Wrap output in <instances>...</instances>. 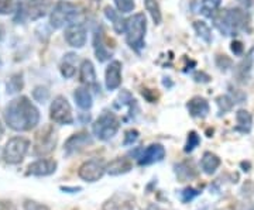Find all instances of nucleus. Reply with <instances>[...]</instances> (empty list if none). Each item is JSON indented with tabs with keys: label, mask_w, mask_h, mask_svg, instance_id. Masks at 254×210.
I'll list each match as a JSON object with an SVG mask.
<instances>
[{
	"label": "nucleus",
	"mask_w": 254,
	"mask_h": 210,
	"mask_svg": "<svg viewBox=\"0 0 254 210\" xmlns=\"http://www.w3.org/2000/svg\"><path fill=\"white\" fill-rule=\"evenodd\" d=\"M4 120L14 131H30L40 121V111L26 96L10 102L4 109Z\"/></svg>",
	"instance_id": "nucleus-1"
},
{
	"label": "nucleus",
	"mask_w": 254,
	"mask_h": 210,
	"mask_svg": "<svg viewBox=\"0 0 254 210\" xmlns=\"http://www.w3.org/2000/svg\"><path fill=\"white\" fill-rule=\"evenodd\" d=\"M213 24L223 36H236L246 28L247 14L242 9H225L213 13Z\"/></svg>",
	"instance_id": "nucleus-2"
},
{
	"label": "nucleus",
	"mask_w": 254,
	"mask_h": 210,
	"mask_svg": "<svg viewBox=\"0 0 254 210\" xmlns=\"http://www.w3.org/2000/svg\"><path fill=\"white\" fill-rule=\"evenodd\" d=\"M145 30H147V20L144 13H137L134 16L126 20V41L134 51L140 52L144 47Z\"/></svg>",
	"instance_id": "nucleus-3"
},
{
	"label": "nucleus",
	"mask_w": 254,
	"mask_h": 210,
	"mask_svg": "<svg viewBox=\"0 0 254 210\" xmlns=\"http://www.w3.org/2000/svg\"><path fill=\"white\" fill-rule=\"evenodd\" d=\"M120 127V121L112 111H103L92 126L95 137L102 141H108L116 136Z\"/></svg>",
	"instance_id": "nucleus-4"
},
{
	"label": "nucleus",
	"mask_w": 254,
	"mask_h": 210,
	"mask_svg": "<svg viewBox=\"0 0 254 210\" xmlns=\"http://www.w3.org/2000/svg\"><path fill=\"white\" fill-rule=\"evenodd\" d=\"M79 16L78 7L69 1H58L51 11L50 24L53 28H61L65 24H72Z\"/></svg>",
	"instance_id": "nucleus-5"
},
{
	"label": "nucleus",
	"mask_w": 254,
	"mask_h": 210,
	"mask_svg": "<svg viewBox=\"0 0 254 210\" xmlns=\"http://www.w3.org/2000/svg\"><path fill=\"white\" fill-rule=\"evenodd\" d=\"M30 141L24 137H13L6 143L3 150V159L7 164H20L27 154Z\"/></svg>",
	"instance_id": "nucleus-6"
},
{
	"label": "nucleus",
	"mask_w": 254,
	"mask_h": 210,
	"mask_svg": "<svg viewBox=\"0 0 254 210\" xmlns=\"http://www.w3.org/2000/svg\"><path fill=\"white\" fill-rule=\"evenodd\" d=\"M50 116L58 124H72L73 116L71 105L64 96H57L50 107Z\"/></svg>",
	"instance_id": "nucleus-7"
},
{
	"label": "nucleus",
	"mask_w": 254,
	"mask_h": 210,
	"mask_svg": "<svg viewBox=\"0 0 254 210\" xmlns=\"http://www.w3.org/2000/svg\"><path fill=\"white\" fill-rule=\"evenodd\" d=\"M48 9H50V0H21L18 1L17 11L24 13L31 20H37L44 17Z\"/></svg>",
	"instance_id": "nucleus-8"
},
{
	"label": "nucleus",
	"mask_w": 254,
	"mask_h": 210,
	"mask_svg": "<svg viewBox=\"0 0 254 210\" xmlns=\"http://www.w3.org/2000/svg\"><path fill=\"white\" fill-rule=\"evenodd\" d=\"M65 41L73 48H82L86 44V27L82 23H72L64 31Z\"/></svg>",
	"instance_id": "nucleus-9"
},
{
	"label": "nucleus",
	"mask_w": 254,
	"mask_h": 210,
	"mask_svg": "<svg viewBox=\"0 0 254 210\" xmlns=\"http://www.w3.org/2000/svg\"><path fill=\"white\" fill-rule=\"evenodd\" d=\"M105 171H106L105 165L102 164L100 161L91 159V161H88V162H85V164L82 165L78 174L81 176V179L86 181V182H96V181H99L100 178L103 176Z\"/></svg>",
	"instance_id": "nucleus-10"
},
{
	"label": "nucleus",
	"mask_w": 254,
	"mask_h": 210,
	"mask_svg": "<svg viewBox=\"0 0 254 210\" xmlns=\"http://www.w3.org/2000/svg\"><path fill=\"white\" fill-rule=\"evenodd\" d=\"M55 144H57L55 131L51 127H48L46 131H41L37 136L36 154L37 156H46V154L51 153L54 150Z\"/></svg>",
	"instance_id": "nucleus-11"
},
{
	"label": "nucleus",
	"mask_w": 254,
	"mask_h": 210,
	"mask_svg": "<svg viewBox=\"0 0 254 210\" xmlns=\"http://www.w3.org/2000/svg\"><path fill=\"white\" fill-rule=\"evenodd\" d=\"M141 154L137 156L138 158V164L140 165H150L154 162H160L163 161L165 157V148L161 144H151L147 148H141L140 151Z\"/></svg>",
	"instance_id": "nucleus-12"
},
{
	"label": "nucleus",
	"mask_w": 254,
	"mask_h": 210,
	"mask_svg": "<svg viewBox=\"0 0 254 210\" xmlns=\"http://www.w3.org/2000/svg\"><path fill=\"white\" fill-rule=\"evenodd\" d=\"M92 144V137L88 133H78V134H73L71 137L66 140L65 143V154L66 156H72L75 153L83 150L85 147L91 146Z\"/></svg>",
	"instance_id": "nucleus-13"
},
{
	"label": "nucleus",
	"mask_w": 254,
	"mask_h": 210,
	"mask_svg": "<svg viewBox=\"0 0 254 210\" xmlns=\"http://www.w3.org/2000/svg\"><path fill=\"white\" fill-rule=\"evenodd\" d=\"M57 171V162L54 159H38L28 166L27 175L33 176H48Z\"/></svg>",
	"instance_id": "nucleus-14"
},
{
	"label": "nucleus",
	"mask_w": 254,
	"mask_h": 210,
	"mask_svg": "<svg viewBox=\"0 0 254 210\" xmlns=\"http://www.w3.org/2000/svg\"><path fill=\"white\" fill-rule=\"evenodd\" d=\"M106 88L109 91L118 89L122 83V64L119 61H112L106 68Z\"/></svg>",
	"instance_id": "nucleus-15"
},
{
	"label": "nucleus",
	"mask_w": 254,
	"mask_h": 210,
	"mask_svg": "<svg viewBox=\"0 0 254 210\" xmlns=\"http://www.w3.org/2000/svg\"><path fill=\"white\" fill-rule=\"evenodd\" d=\"M93 48H95V55H96V58H98L99 62H105V61L110 59L112 51H110L108 47L105 46V36H103L102 28H98L95 31V36H93Z\"/></svg>",
	"instance_id": "nucleus-16"
},
{
	"label": "nucleus",
	"mask_w": 254,
	"mask_h": 210,
	"mask_svg": "<svg viewBox=\"0 0 254 210\" xmlns=\"http://www.w3.org/2000/svg\"><path fill=\"white\" fill-rule=\"evenodd\" d=\"M187 109L190 111V114L192 117H199V119H203L206 117L209 113V103L206 102V99L200 98V96H195L192 98L188 105H187Z\"/></svg>",
	"instance_id": "nucleus-17"
},
{
	"label": "nucleus",
	"mask_w": 254,
	"mask_h": 210,
	"mask_svg": "<svg viewBox=\"0 0 254 210\" xmlns=\"http://www.w3.org/2000/svg\"><path fill=\"white\" fill-rule=\"evenodd\" d=\"M131 168H133L131 161L128 158H126V157H120V158H116L112 162H109L105 169L112 176H118V175L127 174L128 171H131Z\"/></svg>",
	"instance_id": "nucleus-18"
},
{
	"label": "nucleus",
	"mask_w": 254,
	"mask_h": 210,
	"mask_svg": "<svg viewBox=\"0 0 254 210\" xmlns=\"http://www.w3.org/2000/svg\"><path fill=\"white\" fill-rule=\"evenodd\" d=\"M103 210H134V205L126 195H115L103 205Z\"/></svg>",
	"instance_id": "nucleus-19"
},
{
	"label": "nucleus",
	"mask_w": 254,
	"mask_h": 210,
	"mask_svg": "<svg viewBox=\"0 0 254 210\" xmlns=\"http://www.w3.org/2000/svg\"><path fill=\"white\" fill-rule=\"evenodd\" d=\"M79 81L88 86H96V72L89 59H83L79 69Z\"/></svg>",
	"instance_id": "nucleus-20"
},
{
	"label": "nucleus",
	"mask_w": 254,
	"mask_h": 210,
	"mask_svg": "<svg viewBox=\"0 0 254 210\" xmlns=\"http://www.w3.org/2000/svg\"><path fill=\"white\" fill-rule=\"evenodd\" d=\"M219 166H220V158L216 154H213V153H205L203 154L202 159H200V168L205 174H215Z\"/></svg>",
	"instance_id": "nucleus-21"
},
{
	"label": "nucleus",
	"mask_w": 254,
	"mask_h": 210,
	"mask_svg": "<svg viewBox=\"0 0 254 210\" xmlns=\"http://www.w3.org/2000/svg\"><path fill=\"white\" fill-rule=\"evenodd\" d=\"M105 16L113 23V28L118 34H123L126 31V20L122 17V14L119 11L112 9L110 6H106L105 7Z\"/></svg>",
	"instance_id": "nucleus-22"
},
{
	"label": "nucleus",
	"mask_w": 254,
	"mask_h": 210,
	"mask_svg": "<svg viewBox=\"0 0 254 210\" xmlns=\"http://www.w3.org/2000/svg\"><path fill=\"white\" fill-rule=\"evenodd\" d=\"M236 120H237V126H236V131H240V133H250L252 130V126H253V117L252 114L247 111V110H237L236 113Z\"/></svg>",
	"instance_id": "nucleus-23"
},
{
	"label": "nucleus",
	"mask_w": 254,
	"mask_h": 210,
	"mask_svg": "<svg viewBox=\"0 0 254 210\" xmlns=\"http://www.w3.org/2000/svg\"><path fill=\"white\" fill-rule=\"evenodd\" d=\"M73 98L76 105L81 107L82 110H89L92 107V95L91 92L85 88H78L76 91L73 92Z\"/></svg>",
	"instance_id": "nucleus-24"
},
{
	"label": "nucleus",
	"mask_w": 254,
	"mask_h": 210,
	"mask_svg": "<svg viewBox=\"0 0 254 210\" xmlns=\"http://www.w3.org/2000/svg\"><path fill=\"white\" fill-rule=\"evenodd\" d=\"M252 66H253V55L249 54L240 64L237 65L236 78L239 82H246L247 81L250 71H252Z\"/></svg>",
	"instance_id": "nucleus-25"
},
{
	"label": "nucleus",
	"mask_w": 254,
	"mask_h": 210,
	"mask_svg": "<svg viewBox=\"0 0 254 210\" xmlns=\"http://www.w3.org/2000/svg\"><path fill=\"white\" fill-rule=\"evenodd\" d=\"M144 6L155 24H160L163 20V16H161V9L158 4V0H144Z\"/></svg>",
	"instance_id": "nucleus-26"
},
{
	"label": "nucleus",
	"mask_w": 254,
	"mask_h": 210,
	"mask_svg": "<svg viewBox=\"0 0 254 210\" xmlns=\"http://www.w3.org/2000/svg\"><path fill=\"white\" fill-rule=\"evenodd\" d=\"M193 28H195V31H196V34H198L200 40H203L206 44L212 43V31H210V28L205 21H195Z\"/></svg>",
	"instance_id": "nucleus-27"
},
{
	"label": "nucleus",
	"mask_w": 254,
	"mask_h": 210,
	"mask_svg": "<svg viewBox=\"0 0 254 210\" xmlns=\"http://www.w3.org/2000/svg\"><path fill=\"white\" fill-rule=\"evenodd\" d=\"M222 0H202L200 4V13L206 17H212L213 13L219 9Z\"/></svg>",
	"instance_id": "nucleus-28"
},
{
	"label": "nucleus",
	"mask_w": 254,
	"mask_h": 210,
	"mask_svg": "<svg viewBox=\"0 0 254 210\" xmlns=\"http://www.w3.org/2000/svg\"><path fill=\"white\" fill-rule=\"evenodd\" d=\"M24 86V82H23V75L21 73H14L7 82V93L13 95L16 92L21 91Z\"/></svg>",
	"instance_id": "nucleus-29"
},
{
	"label": "nucleus",
	"mask_w": 254,
	"mask_h": 210,
	"mask_svg": "<svg viewBox=\"0 0 254 210\" xmlns=\"http://www.w3.org/2000/svg\"><path fill=\"white\" fill-rule=\"evenodd\" d=\"M216 103L219 106V114H225L226 111L233 109L235 106V102L232 101V98L229 95H225V96H219L216 99Z\"/></svg>",
	"instance_id": "nucleus-30"
},
{
	"label": "nucleus",
	"mask_w": 254,
	"mask_h": 210,
	"mask_svg": "<svg viewBox=\"0 0 254 210\" xmlns=\"http://www.w3.org/2000/svg\"><path fill=\"white\" fill-rule=\"evenodd\" d=\"M18 9L17 0H0V14H10Z\"/></svg>",
	"instance_id": "nucleus-31"
},
{
	"label": "nucleus",
	"mask_w": 254,
	"mask_h": 210,
	"mask_svg": "<svg viewBox=\"0 0 254 210\" xmlns=\"http://www.w3.org/2000/svg\"><path fill=\"white\" fill-rule=\"evenodd\" d=\"M177 175L181 178L182 181H185V179H188V178H192V176H195V171H193V168L190 166V165L187 164H181V165H177Z\"/></svg>",
	"instance_id": "nucleus-32"
},
{
	"label": "nucleus",
	"mask_w": 254,
	"mask_h": 210,
	"mask_svg": "<svg viewBox=\"0 0 254 210\" xmlns=\"http://www.w3.org/2000/svg\"><path fill=\"white\" fill-rule=\"evenodd\" d=\"M75 65L71 64L69 62V56L66 55L65 56V59L63 61V64H61V73H63V76L64 78H72L73 75H75Z\"/></svg>",
	"instance_id": "nucleus-33"
},
{
	"label": "nucleus",
	"mask_w": 254,
	"mask_h": 210,
	"mask_svg": "<svg viewBox=\"0 0 254 210\" xmlns=\"http://www.w3.org/2000/svg\"><path fill=\"white\" fill-rule=\"evenodd\" d=\"M200 137L198 136L196 131H190L188 134V141H187V146H185V153H192L196 147L199 146Z\"/></svg>",
	"instance_id": "nucleus-34"
},
{
	"label": "nucleus",
	"mask_w": 254,
	"mask_h": 210,
	"mask_svg": "<svg viewBox=\"0 0 254 210\" xmlns=\"http://www.w3.org/2000/svg\"><path fill=\"white\" fill-rule=\"evenodd\" d=\"M33 98L38 103H44L50 98V91L47 88H44V86H37L36 89L33 91Z\"/></svg>",
	"instance_id": "nucleus-35"
},
{
	"label": "nucleus",
	"mask_w": 254,
	"mask_h": 210,
	"mask_svg": "<svg viewBox=\"0 0 254 210\" xmlns=\"http://www.w3.org/2000/svg\"><path fill=\"white\" fill-rule=\"evenodd\" d=\"M115 4L120 13H130L134 9V0H115Z\"/></svg>",
	"instance_id": "nucleus-36"
},
{
	"label": "nucleus",
	"mask_w": 254,
	"mask_h": 210,
	"mask_svg": "<svg viewBox=\"0 0 254 210\" xmlns=\"http://www.w3.org/2000/svg\"><path fill=\"white\" fill-rule=\"evenodd\" d=\"M198 195H200L199 191L193 189V188H185L181 193H180V198L184 203H188V202L193 201Z\"/></svg>",
	"instance_id": "nucleus-37"
},
{
	"label": "nucleus",
	"mask_w": 254,
	"mask_h": 210,
	"mask_svg": "<svg viewBox=\"0 0 254 210\" xmlns=\"http://www.w3.org/2000/svg\"><path fill=\"white\" fill-rule=\"evenodd\" d=\"M216 65H218V68L220 71H227L229 68H232L233 61L229 56H226V55H219L218 58H216Z\"/></svg>",
	"instance_id": "nucleus-38"
},
{
	"label": "nucleus",
	"mask_w": 254,
	"mask_h": 210,
	"mask_svg": "<svg viewBox=\"0 0 254 210\" xmlns=\"http://www.w3.org/2000/svg\"><path fill=\"white\" fill-rule=\"evenodd\" d=\"M137 140H138V131H137V130H128V131H126V136H125L123 144H125V146H133Z\"/></svg>",
	"instance_id": "nucleus-39"
},
{
	"label": "nucleus",
	"mask_w": 254,
	"mask_h": 210,
	"mask_svg": "<svg viewBox=\"0 0 254 210\" xmlns=\"http://www.w3.org/2000/svg\"><path fill=\"white\" fill-rule=\"evenodd\" d=\"M24 210H50L46 205L37 203L34 201H26L24 203Z\"/></svg>",
	"instance_id": "nucleus-40"
},
{
	"label": "nucleus",
	"mask_w": 254,
	"mask_h": 210,
	"mask_svg": "<svg viewBox=\"0 0 254 210\" xmlns=\"http://www.w3.org/2000/svg\"><path fill=\"white\" fill-rule=\"evenodd\" d=\"M230 50H232V52L235 55H242L245 52V46H243V43L242 41H233L232 44H230Z\"/></svg>",
	"instance_id": "nucleus-41"
},
{
	"label": "nucleus",
	"mask_w": 254,
	"mask_h": 210,
	"mask_svg": "<svg viewBox=\"0 0 254 210\" xmlns=\"http://www.w3.org/2000/svg\"><path fill=\"white\" fill-rule=\"evenodd\" d=\"M143 96H144L147 101L150 102V103H155L157 99H158V95L155 93L154 91H150V89H143Z\"/></svg>",
	"instance_id": "nucleus-42"
},
{
	"label": "nucleus",
	"mask_w": 254,
	"mask_h": 210,
	"mask_svg": "<svg viewBox=\"0 0 254 210\" xmlns=\"http://www.w3.org/2000/svg\"><path fill=\"white\" fill-rule=\"evenodd\" d=\"M193 79L196 81V82H209L210 81V76L209 75H206L205 72H196L195 75H193Z\"/></svg>",
	"instance_id": "nucleus-43"
},
{
	"label": "nucleus",
	"mask_w": 254,
	"mask_h": 210,
	"mask_svg": "<svg viewBox=\"0 0 254 210\" xmlns=\"http://www.w3.org/2000/svg\"><path fill=\"white\" fill-rule=\"evenodd\" d=\"M0 210H17L10 202H0Z\"/></svg>",
	"instance_id": "nucleus-44"
},
{
	"label": "nucleus",
	"mask_w": 254,
	"mask_h": 210,
	"mask_svg": "<svg viewBox=\"0 0 254 210\" xmlns=\"http://www.w3.org/2000/svg\"><path fill=\"white\" fill-rule=\"evenodd\" d=\"M237 1H239L240 4H243L245 7H250V6H252V3H253L252 0H237Z\"/></svg>",
	"instance_id": "nucleus-45"
},
{
	"label": "nucleus",
	"mask_w": 254,
	"mask_h": 210,
	"mask_svg": "<svg viewBox=\"0 0 254 210\" xmlns=\"http://www.w3.org/2000/svg\"><path fill=\"white\" fill-rule=\"evenodd\" d=\"M148 210H163V209H161V208H158L157 205H150V206H148Z\"/></svg>",
	"instance_id": "nucleus-46"
},
{
	"label": "nucleus",
	"mask_w": 254,
	"mask_h": 210,
	"mask_svg": "<svg viewBox=\"0 0 254 210\" xmlns=\"http://www.w3.org/2000/svg\"><path fill=\"white\" fill-rule=\"evenodd\" d=\"M3 34H4V28H3V26L0 24V40H1V37H3Z\"/></svg>",
	"instance_id": "nucleus-47"
},
{
	"label": "nucleus",
	"mask_w": 254,
	"mask_h": 210,
	"mask_svg": "<svg viewBox=\"0 0 254 210\" xmlns=\"http://www.w3.org/2000/svg\"><path fill=\"white\" fill-rule=\"evenodd\" d=\"M3 133H4V128H3V124L0 123V137L3 136Z\"/></svg>",
	"instance_id": "nucleus-48"
}]
</instances>
